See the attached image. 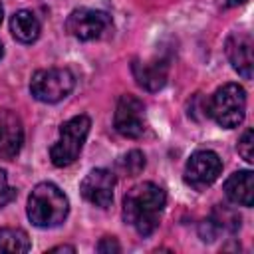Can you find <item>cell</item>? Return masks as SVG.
Here are the masks:
<instances>
[{
    "label": "cell",
    "instance_id": "cell-1",
    "mask_svg": "<svg viewBox=\"0 0 254 254\" xmlns=\"http://www.w3.org/2000/svg\"><path fill=\"white\" fill-rule=\"evenodd\" d=\"M167 204L165 190L155 183H139L127 190L123 198V218L141 236H149L157 230L161 214Z\"/></svg>",
    "mask_w": 254,
    "mask_h": 254
},
{
    "label": "cell",
    "instance_id": "cell-2",
    "mask_svg": "<svg viewBox=\"0 0 254 254\" xmlns=\"http://www.w3.org/2000/svg\"><path fill=\"white\" fill-rule=\"evenodd\" d=\"M28 218L38 228H54L62 224L69 212L65 192L54 183H38L28 196Z\"/></svg>",
    "mask_w": 254,
    "mask_h": 254
},
{
    "label": "cell",
    "instance_id": "cell-3",
    "mask_svg": "<svg viewBox=\"0 0 254 254\" xmlns=\"http://www.w3.org/2000/svg\"><path fill=\"white\" fill-rule=\"evenodd\" d=\"M208 115L216 121V125H220L224 129L238 127L246 115V91H244V87L238 83L220 85L208 101Z\"/></svg>",
    "mask_w": 254,
    "mask_h": 254
},
{
    "label": "cell",
    "instance_id": "cell-4",
    "mask_svg": "<svg viewBox=\"0 0 254 254\" xmlns=\"http://www.w3.org/2000/svg\"><path fill=\"white\" fill-rule=\"evenodd\" d=\"M89 127L91 119L87 115H75L60 127V137L50 147V159L56 167H67L79 157Z\"/></svg>",
    "mask_w": 254,
    "mask_h": 254
},
{
    "label": "cell",
    "instance_id": "cell-5",
    "mask_svg": "<svg viewBox=\"0 0 254 254\" xmlns=\"http://www.w3.org/2000/svg\"><path fill=\"white\" fill-rule=\"evenodd\" d=\"M75 85V77L65 67L38 69L30 79V93L42 103H58L65 99Z\"/></svg>",
    "mask_w": 254,
    "mask_h": 254
},
{
    "label": "cell",
    "instance_id": "cell-6",
    "mask_svg": "<svg viewBox=\"0 0 254 254\" xmlns=\"http://www.w3.org/2000/svg\"><path fill=\"white\" fill-rule=\"evenodd\" d=\"M113 125H115V131L127 139L141 137L147 129V115H145L143 101L131 93L121 95L115 105Z\"/></svg>",
    "mask_w": 254,
    "mask_h": 254
},
{
    "label": "cell",
    "instance_id": "cell-7",
    "mask_svg": "<svg viewBox=\"0 0 254 254\" xmlns=\"http://www.w3.org/2000/svg\"><path fill=\"white\" fill-rule=\"evenodd\" d=\"M222 173L220 157L210 149L194 151L185 165V183L196 190L210 187Z\"/></svg>",
    "mask_w": 254,
    "mask_h": 254
},
{
    "label": "cell",
    "instance_id": "cell-8",
    "mask_svg": "<svg viewBox=\"0 0 254 254\" xmlns=\"http://www.w3.org/2000/svg\"><path fill=\"white\" fill-rule=\"evenodd\" d=\"M107 28H109V16L93 8H75L65 20V30L75 40L81 42L101 38Z\"/></svg>",
    "mask_w": 254,
    "mask_h": 254
},
{
    "label": "cell",
    "instance_id": "cell-9",
    "mask_svg": "<svg viewBox=\"0 0 254 254\" xmlns=\"http://www.w3.org/2000/svg\"><path fill=\"white\" fill-rule=\"evenodd\" d=\"M115 183V173H111L109 169H93L79 183V192L93 206L107 208L113 202Z\"/></svg>",
    "mask_w": 254,
    "mask_h": 254
},
{
    "label": "cell",
    "instance_id": "cell-10",
    "mask_svg": "<svg viewBox=\"0 0 254 254\" xmlns=\"http://www.w3.org/2000/svg\"><path fill=\"white\" fill-rule=\"evenodd\" d=\"M252 48H254V40L248 32H232L226 40L228 62L244 79L252 77V65H254Z\"/></svg>",
    "mask_w": 254,
    "mask_h": 254
},
{
    "label": "cell",
    "instance_id": "cell-11",
    "mask_svg": "<svg viewBox=\"0 0 254 254\" xmlns=\"http://www.w3.org/2000/svg\"><path fill=\"white\" fill-rule=\"evenodd\" d=\"M24 143V127L12 109L0 107V159H14Z\"/></svg>",
    "mask_w": 254,
    "mask_h": 254
},
{
    "label": "cell",
    "instance_id": "cell-12",
    "mask_svg": "<svg viewBox=\"0 0 254 254\" xmlns=\"http://www.w3.org/2000/svg\"><path fill=\"white\" fill-rule=\"evenodd\" d=\"M133 77L139 87L147 91H159L169 77V60L165 58H153V60H135L131 64Z\"/></svg>",
    "mask_w": 254,
    "mask_h": 254
},
{
    "label": "cell",
    "instance_id": "cell-13",
    "mask_svg": "<svg viewBox=\"0 0 254 254\" xmlns=\"http://www.w3.org/2000/svg\"><path fill=\"white\" fill-rule=\"evenodd\" d=\"M224 194L238 206H252L254 202V173L244 169L232 173L224 181Z\"/></svg>",
    "mask_w": 254,
    "mask_h": 254
},
{
    "label": "cell",
    "instance_id": "cell-14",
    "mask_svg": "<svg viewBox=\"0 0 254 254\" xmlns=\"http://www.w3.org/2000/svg\"><path fill=\"white\" fill-rule=\"evenodd\" d=\"M10 32L22 44H32L40 38L42 24L32 10H18L10 18Z\"/></svg>",
    "mask_w": 254,
    "mask_h": 254
},
{
    "label": "cell",
    "instance_id": "cell-15",
    "mask_svg": "<svg viewBox=\"0 0 254 254\" xmlns=\"http://www.w3.org/2000/svg\"><path fill=\"white\" fill-rule=\"evenodd\" d=\"M30 250V238L26 230L4 226L0 228V252H12V254H24Z\"/></svg>",
    "mask_w": 254,
    "mask_h": 254
},
{
    "label": "cell",
    "instance_id": "cell-16",
    "mask_svg": "<svg viewBox=\"0 0 254 254\" xmlns=\"http://www.w3.org/2000/svg\"><path fill=\"white\" fill-rule=\"evenodd\" d=\"M119 169L129 175V177H135L139 175L143 169H145V155L141 151H129L121 161H119Z\"/></svg>",
    "mask_w": 254,
    "mask_h": 254
},
{
    "label": "cell",
    "instance_id": "cell-17",
    "mask_svg": "<svg viewBox=\"0 0 254 254\" xmlns=\"http://www.w3.org/2000/svg\"><path fill=\"white\" fill-rule=\"evenodd\" d=\"M238 153L246 163H254V131L250 127L242 133L238 141Z\"/></svg>",
    "mask_w": 254,
    "mask_h": 254
},
{
    "label": "cell",
    "instance_id": "cell-18",
    "mask_svg": "<svg viewBox=\"0 0 254 254\" xmlns=\"http://www.w3.org/2000/svg\"><path fill=\"white\" fill-rule=\"evenodd\" d=\"M14 196H16V189L8 185V175L4 169H0V208L6 206Z\"/></svg>",
    "mask_w": 254,
    "mask_h": 254
},
{
    "label": "cell",
    "instance_id": "cell-19",
    "mask_svg": "<svg viewBox=\"0 0 254 254\" xmlns=\"http://www.w3.org/2000/svg\"><path fill=\"white\" fill-rule=\"evenodd\" d=\"M97 252H101V254H117V252H121V246H119L117 238L105 236V238H101L97 242Z\"/></svg>",
    "mask_w": 254,
    "mask_h": 254
},
{
    "label": "cell",
    "instance_id": "cell-20",
    "mask_svg": "<svg viewBox=\"0 0 254 254\" xmlns=\"http://www.w3.org/2000/svg\"><path fill=\"white\" fill-rule=\"evenodd\" d=\"M48 252H75V248L73 246H67V244H62V246H54V248H50Z\"/></svg>",
    "mask_w": 254,
    "mask_h": 254
},
{
    "label": "cell",
    "instance_id": "cell-21",
    "mask_svg": "<svg viewBox=\"0 0 254 254\" xmlns=\"http://www.w3.org/2000/svg\"><path fill=\"white\" fill-rule=\"evenodd\" d=\"M244 2H248V0H226V6L232 8V6H238V4H244Z\"/></svg>",
    "mask_w": 254,
    "mask_h": 254
},
{
    "label": "cell",
    "instance_id": "cell-22",
    "mask_svg": "<svg viewBox=\"0 0 254 254\" xmlns=\"http://www.w3.org/2000/svg\"><path fill=\"white\" fill-rule=\"evenodd\" d=\"M2 20H4V10H2V4H0V24H2Z\"/></svg>",
    "mask_w": 254,
    "mask_h": 254
},
{
    "label": "cell",
    "instance_id": "cell-23",
    "mask_svg": "<svg viewBox=\"0 0 254 254\" xmlns=\"http://www.w3.org/2000/svg\"><path fill=\"white\" fill-rule=\"evenodd\" d=\"M2 56H4V46H2V42H0V60H2Z\"/></svg>",
    "mask_w": 254,
    "mask_h": 254
}]
</instances>
